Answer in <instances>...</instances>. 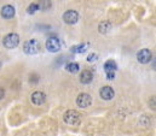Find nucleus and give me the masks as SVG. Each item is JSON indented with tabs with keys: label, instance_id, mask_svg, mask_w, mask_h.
Here are the masks:
<instances>
[{
	"label": "nucleus",
	"instance_id": "obj_1",
	"mask_svg": "<svg viewBox=\"0 0 156 136\" xmlns=\"http://www.w3.org/2000/svg\"><path fill=\"white\" fill-rule=\"evenodd\" d=\"M63 119L67 124L69 125H78L81 122V116L78 111H74V110H69L64 113L63 116Z\"/></svg>",
	"mask_w": 156,
	"mask_h": 136
},
{
	"label": "nucleus",
	"instance_id": "obj_2",
	"mask_svg": "<svg viewBox=\"0 0 156 136\" xmlns=\"http://www.w3.org/2000/svg\"><path fill=\"white\" fill-rule=\"evenodd\" d=\"M18 43H20V36L17 34H15V33L7 34L4 37V40H2V45H4L6 48H9V49L17 47Z\"/></svg>",
	"mask_w": 156,
	"mask_h": 136
},
{
	"label": "nucleus",
	"instance_id": "obj_3",
	"mask_svg": "<svg viewBox=\"0 0 156 136\" xmlns=\"http://www.w3.org/2000/svg\"><path fill=\"white\" fill-rule=\"evenodd\" d=\"M23 51H24V53H27V54H37L40 51L39 42H38L37 40H34V39L26 41L24 45H23Z\"/></svg>",
	"mask_w": 156,
	"mask_h": 136
},
{
	"label": "nucleus",
	"instance_id": "obj_4",
	"mask_svg": "<svg viewBox=\"0 0 156 136\" xmlns=\"http://www.w3.org/2000/svg\"><path fill=\"white\" fill-rule=\"evenodd\" d=\"M151 58H153V53H151L150 49H148V48H143V49H140V51L137 53V59H138V62H139L140 64H147V63H149V62L151 60Z\"/></svg>",
	"mask_w": 156,
	"mask_h": 136
},
{
	"label": "nucleus",
	"instance_id": "obj_5",
	"mask_svg": "<svg viewBox=\"0 0 156 136\" xmlns=\"http://www.w3.org/2000/svg\"><path fill=\"white\" fill-rule=\"evenodd\" d=\"M63 21L67 24H75L79 21V12H76L75 10H68L63 15Z\"/></svg>",
	"mask_w": 156,
	"mask_h": 136
},
{
	"label": "nucleus",
	"instance_id": "obj_6",
	"mask_svg": "<svg viewBox=\"0 0 156 136\" xmlns=\"http://www.w3.org/2000/svg\"><path fill=\"white\" fill-rule=\"evenodd\" d=\"M46 48H47V51L56 53L61 49V41L57 37H50L46 41Z\"/></svg>",
	"mask_w": 156,
	"mask_h": 136
},
{
	"label": "nucleus",
	"instance_id": "obj_7",
	"mask_svg": "<svg viewBox=\"0 0 156 136\" xmlns=\"http://www.w3.org/2000/svg\"><path fill=\"white\" fill-rule=\"evenodd\" d=\"M91 102H92V98L87 93H81L76 98V105H78L79 107H81V108L88 107L91 105Z\"/></svg>",
	"mask_w": 156,
	"mask_h": 136
},
{
	"label": "nucleus",
	"instance_id": "obj_8",
	"mask_svg": "<svg viewBox=\"0 0 156 136\" xmlns=\"http://www.w3.org/2000/svg\"><path fill=\"white\" fill-rule=\"evenodd\" d=\"M99 95H101V98L104 99V100H112V99L114 98L115 93H114V89H113L112 87L105 86V87H102V88H101Z\"/></svg>",
	"mask_w": 156,
	"mask_h": 136
},
{
	"label": "nucleus",
	"instance_id": "obj_9",
	"mask_svg": "<svg viewBox=\"0 0 156 136\" xmlns=\"http://www.w3.org/2000/svg\"><path fill=\"white\" fill-rule=\"evenodd\" d=\"M0 13H1V16H2L4 18L10 19V18H12V17L15 16V7H13L12 5H5V6L1 8Z\"/></svg>",
	"mask_w": 156,
	"mask_h": 136
},
{
	"label": "nucleus",
	"instance_id": "obj_10",
	"mask_svg": "<svg viewBox=\"0 0 156 136\" xmlns=\"http://www.w3.org/2000/svg\"><path fill=\"white\" fill-rule=\"evenodd\" d=\"M45 101H46V95H45V93L38 90V92H34V93L32 94V102H33L34 105H42Z\"/></svg>",
	"mask_w": 156,
	"mask_h": 136
},
{
	"label": "nucleus",
	"instance_id": "obj_11",
	"mask_svg": "<svg viewBox=\"0 0 156 136\" xmlns=\"http://www.w3.org/2000/svg\"><path fill=\"white\" fill-rule=\"evenodd\" d=\"M93 80V73L90 71V70H83L80 75V82L83 83V84H88L91 83Z\"/></svg>",
	"mask_w": 156,
	"mask_h": 136
},
{
	"label": "nucleus",
	"instance_id": "obj_12",
	"mask_svg": "<svg viewBox=\"0 0 156 136\" xmlns=\"http://www.w3.org/2000/svg\"><path fill=\"white\" fill-rule=\"evenodd\" d=\"M37 5H38V8L41 11H47L51 8L52 2H51V0H39L37 2Z\"/></svg>",
	"mask_w": 156,
	"mask_h": 136
},
{
	"label": "nucleus",
	"instance_id": "obj_13",
	"mask_svg": "<svg viewBox=\"0 0 156 136\" xmlns=\"http://www.w3.org/2000/svg\"><path fill=\"white\" fill-rule=\"evenodd\" d=\"M104 70H105L107 73H109V72H115V70H116V63H115L114 60H112V59L107 60V62L104 63Z\"/></svg>",
	"mask_w": 156,
	"mask_h": 136
},
{
	"label": "nucleus",
	"instance_id": "obj_14",
	"mask_svg": "<svg viewBox=\"0 0 156 136\" xmlns=\"http://www.w3.org/2000/svg\"><path fill=\"white\" fill-rule=\"evenodd\" d=\"M110 29H112V24H110V22H108V21L101 22V24H99V27H98V30H99V33H102V34H107Z\"/></svg>",
	"mask_w": 156,
	"mask_h": 136
},
{
	"label": "nucleus",
	"instance_id": "obj_15",
	"mask_svg": "<svg viewBox=\"0 0 156 136\" xmlns=\"http://www.w3.org/2000/svg\"><path fill=\"white\" fill-rule=\"evenodd\" d=\"M88 46H90L88 43H80V45L74 46V47L72 48V52H74V53H83V52L87 49Z\"/></svg>",
	"mask_w": 156,
	"mask_h": 136
},
{
	"label": "nucleus",
	"instance_id": "obj_16",
	"mask_svg": "<svg viewBox=\"0 0 156 136\" xmlns=\"http://www.w3.org/2000/svg\"><path fill=\"white\" fill-rule=\"evenodd\" d=\"M79 69H80V66H79L78 63H69V64L66 65V70L68 72H70V73H76L79 71Z\"/></svg>",
	"mask_w": 156,
	"mask_h": 136
},
{
	"label": "nucleus",
	"instance_id": "obj_17",
	"mask_svg": "<svg viewBox=\"0 0 156 136\" xmlns=\"http://www.w3.org/2000/svg\"><path fill=\"white\" fill-rule=\"evenodd\" d=\"M38 5H37V2H33V4H30L29 6H28V8H27V12L29 13V15H34L35 12H38Z\"/></svg>",
	"mask_w": 156,
	"mask_h": 136
},
{
	"label": "nucleus",
	"instance_id": "obj_18",
	"mask_svg": "<svg viewBox=\"0 0 156 136\" xmlns=\"http://www.w3.org/2000/svg\"><path fill=\"white\" fill-rule=\"evenodd\" d=\"M97 54L96 53H91V54H88V57H87V60L90 62V63H92V62H94V60H97Z\"/></svg>",
	"mask_w": 156,
	"mask_h": 136
},
{
	"label": "nucleus",
	"instance_id": "obj_19",
	"mask_svg": "<svg viewBox=\"0 0 156 136\" xmlns=\"http://www.w3.org/2000/svg\"><path fill=\"white\" fill-rule=\"evenodd\" d=\"M107 78L108 80H114L115 78V72H109V73H107Z\"/></svg>",
	"mask_w": 156,
	"mask_h": 136
},
{
	"label": "nucleus",
	"instance_id": "obj_20",
	"mask_svg": "<svg viewBox=\"0 0 156 136\" xmlns=\"http://www.w3.org/2000/svg\"><path fill=\"white\" fill-rule=\"evenodd\" d=\"M150 107L153 110H155V98H151V100H150Z\"/></svg>",
	"mask_w": 156,
	"mask_h": 136
},
{
	"label": "nucleus",
	"instance_id": "obj_21",
	"mask_svg": "<svg viewBox=\"0 0 156 136\" xmlns=\"http://www.w3.org/2000/svg\"><path fill=\"white\" fill-rule=\"evenodd\" d=\"M4 95H5V92H4V89L0 87V100L4 98Z\"/></svg>",
	"mask_w": 156,
	"mask_h": 136
},
{
	"label": "nucleus",
	"instance_id": "obj_22",
	"mask_svg": "<svg viewBox=\"0 0 156 136\" xmlns=\"http://www.w3.org/2000/svg\"><path fill=\"white\" fill-rule=\"evenodd\" d=\"M0 66H1V62H0Z\"/></svg>",
	"mask_w": 156,
	"mask_h": 136
}]
</instances>
